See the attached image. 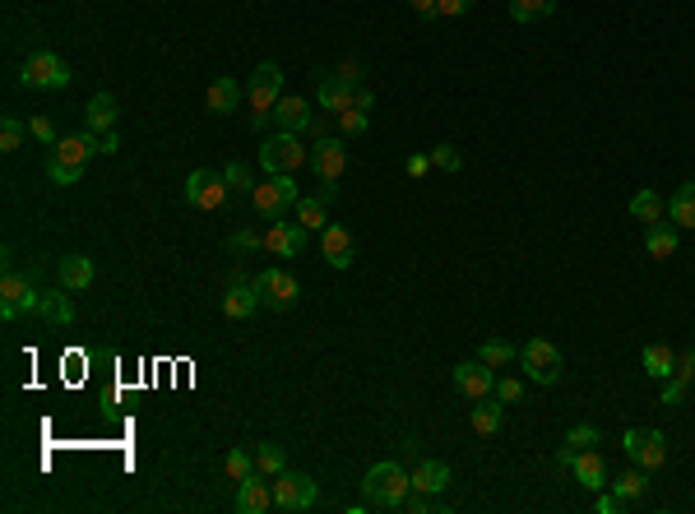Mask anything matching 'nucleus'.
Listing matches in <instances>:
<instances>
[{
  "mask_svg": "<svg viewBox=\"0 0 695 514\" xmlns=\"http://www.w3.org/2000/svg\"><path fill=\"white\" fill-rule=\"evenodd\" d=\"M408 491H413V473H408L399 459H385V464H376L367 477H362V496H367V505H376V510H399Z\"/></svg>",
  "mask_w": 695,
  "mask_h": 514,
  "instance_id": "obj_1",
  "label": "nucleus"
},
{
  "mask_svg": "<svg viewBox=\"0 0 695 514\" xmlns=\"http://www.w3.org/2000/svg\"><path fill=\"white\" fill-rule=\"evenodd\" d=\"M297 200H302V190H297V181H292L288 172L265 176V181H255V190H251V209L265 218V223L288 218V209H297Z\"/></svg>",
  "mask_w": 695,
  "mask_h": 514,
  "instance_id": "obj_2",
  "label": "nucleus"
},
{
  "mask_svg": "<svg viewBox=\"0 0 695 514\" xmlns=\"http://www.w3.org/2000/svg\"><path fill=\"white\" fill-rule=\"evenodd\" d=\"M343 167H348V149H343V139L339 135H316V144H311V172H316L320 181V200H334L339 195V176Z\"/></svg>",
  "mask_w": 695,
  "mask_h": 514,
  "instance_id": "obj_3",
  "label": "nucleus"
},
{
  "mask_svg": "<svg viewBox=\"0 0 695 514\" xmlns=\"http://www.w3.org/2000/svg\"><path fill=\"white\" fill-rule=\"evenodd\" d=\"M320 505V487L311 473H297V468H283L274 477V510H288V514H302V510H316Z\"/></svg>",
  "mask_w": 695,
  "mask_h": 514,
  "instance_id": "obj_4",
  "label": "nucleus"
},
{
  "mask_svg": "<svg viewBox=\"0 0 695 514\" xmlns=\"http://www.w3.org/2000/svg\"><path fill=\"white\" fill-rule=\"evenodd\" d=\"M278 98H283V70H278L274 61L255 65V75H251V126L255 130L274 121Z\"/></svg>",
  "mask_w": 695,
  "mask_h": 514,
  "instance_id": "obj_5",
  "label": "nucleus"
},
{
  "mask_svg": "<svg viewBox=\"0 0 695 514\" xmlns=\"http://www.w3.org/2000/svg\"><path fill=\"white\" fill-rule=\"evenodd\" d=\"M19 79H24L28 88H38V93H56V88L70 84V65H65V56H56V51H33L24 65H19Z\"/></svg>",
  "mask_w": 695,
  "mask_h": 514,
  "instance_id": "obj_6",
  "label": "nucleus"
},
{
  "mask_svg": "<svg viewBox=\"0 0 695 514\" xmlns=\"http://www.w3.org/2000/svg\"><path fill=\"white\" fill-rule=\"evenodd\" d=\"M42 292L33 288V278L19 269H5L0 278V320H19V315H38Z\"/></svg>",
  "mask_w": 695,
  "mask_h": 514,
  "instance_id": "obj_7",
  "label": "nucleus"
},
{
  "mask_svg": "<svg viewBox=\"0 0 695 514\" xmlns=\"http://www.w3.org/2000/svg\"><path fill=\"white\" fill-rule=\"evenodd\" d=\"M306 163H311V149H302V139L283 135V130H278L265 149H260V167H265V176H278V172L292 176L297 167H306Z\"/></svg>",
  "mask_w": 695,
  "mask_h": 514,
  "instance_id": "obj_8",
  "label": "nucleus"
},
{
  "mask_svg": "<svg viewBox=\"0 0 695 514\" xmlns=\"http://www.w3.org/2000/svg\"><path fill=\"white\" fill-rule=\"evenodd\" d=\"M621 450L631 454V459L645 468V473H658V468L668 464V440H663V431L631 427L626 436H621Z\"/></svg>",
  "mask_w": 695,
  "mask_h": 514,
  "instance_id": "obj_9",
  "label": "nucleus"
},
{
  "mask_svg": "<svg viewBox=\"0 0 695 514\" xmlns=\"http://www.w3.org/2000/svg\"><path fill=\"white\" fill-rule=\"evenodd\" d=\"M228 176L223 172H209V167H200V172L186 176V200L195 204V209H204V214H214V209H223L228 204Z\"/></svg>",
  "mask_w": 695,
  "mask_h": 514,
  "instance_id": "obj_10",
  "label": "nucleus"
},
{
  "mask_svg": "<svg viewBox=\"0 0 695 514\" xmlns=\"http://www.w3.org/2000/svg\"><path fill=\"white\" fill-rule=\"evenodd\" d=\"M255 292H260V301H265L269 311H292V306H297V278L288 274V269H260V274H255Z\"/></svg>",
  "mask_w": 695,
  "mask_h": 514,
  "instance_id": "obj_11",
  "label": "nucleus"
},
{
  "mask_svg": "<svg viewBox=\"0 0 695 514\" xmlns=\"http://www.w3.org/2000/svg\"><path fill=\"white\" fill-rule=\"evenodd\" d=\"M519 362H524V371H529L538 385H556V380H561V348L547 339L524 343V348H519Z\"/></svg>",
  "mask_w": 695,
  "mask_h": 514,
  "instance_id": "obj_12",
  "label": "nucleus"
},
{
  "mask_svg": "<svg viewBox=\"0 0 695 514\" xmlns=\"http://www.w3.org/2000/svg\"><path fill=\"white\" fill-rule=\"evenodd\" d=\"M320 255H325L329 269H353V260H357L353 232H348V227H339V223H329L325 232H320Z\"/></svg>",
  "mask_w": 695,
  "mask_h": 514,
  "instance_id": "obj_13",
  "label": "nucleus"
},
{
  "mask_svg": "<svg viewBox=\"0 0 695 514\" xmlns=\"http://www.w3.org/2000/svg\"><path fill=\"white\" fill-rule=\"evenodd\" d=\"M357 88H362V84H348V79L325 75V70H320V79H316V102L325 107V116H339V112H348V107L357 102Z\"/></svg>",
  "mask_w": 695,
  "mask_h": 514,
  "instance_id": "obj_14",
  "label": "nucleus"
},
{
  "mask_svg": "<svg viewBox=\"0 0 695 514\" xmlns=\"http://www.w3.org/2000/svg\"><path fill=\"white\" fill-rule=\"evenodd\" d=\"M455 389L464 394L468 403H478V399H487L496 389V371L487 362H459L455 366Z\"/></svg>",
  "mask_w": 695,
  "mask_h": 514,
  "instance_id": "obj_15",
  "label": "nucleus"
},
{
  "mask_svg": "<svg viewBox=\"0 0 695 514\" xmlns=\"http://www.w3.org/2000/svg\"><path fill=\"white\" fill-rule=\"evenodd\" d=\"M237 510L241 514H265L274 510V477H265L255 468L246 482H237Z\"/></svg>",
  "mask_w": 695,
  "mask_h": 514,
  "instance_id": "obj_16",
  "label": "nucleus"
},
{
  "mask_svg": "<svg viewBox=\"0 0 695 514\" xmlns=\"http://www.w3.org/2000/svg\"><path fill=\"white\" fill-rule=\"evenodd\" d=\"M274 121L283 135H306L311 130V121H316V112H311V102L297 98V93H283L274 107Z\"/></svg>",
  "mask_w": 695,
  "mask_h": 514,
  "instance_id": "obj_17",
  "label": "nucleus"
},
{
  "mask_svg": "<svg viewBox=\"0 0 695 514\" xmlns=\"http://www.w3.org/2000/svg\"><path fill=\"white\" fill-rule=\"evenodd\" d=\"M306 246V227L297 223V218H278V223H269V232H265V251L269 255H283V260H288V255H297Z\"/></svg>",
  "mask_w": 695,
  "mask_h": 514,
  "instance_id": "obj_18",
  "label": "nucleus"
},
{
  "mask_svg": "<svg viewBox=\"0 0 695 514\" xmlns=\"http://www.w3.org/2000/svg\"><path fill=\"white\" fill-rule=\"evenodd\" d=\"M260 306H265V301H260L255 283H246V278H232L228 292H223V315H228V320H251Z\"/></svg>",
  "mask_w": 695,
  "mask_h": 514,
  "instance_id": "obj_19",
  "label": "nucleus"
},
{
  "mask_svg": "<svg viewBox=\"0 0 695 514\" xmlns=\"http://www.w3.org/2000/svg\"><path fill=\"white\" fill-rule=\"evenodd\" d=\"M570 473H575V482H580L584 491H603L607 482H612V473H607V459L598 450H575V464H570Z\"/></svg>",
  "mask_w": 695,
  "mask_h": 514,
  "instance_id": "obj_20",
  "label": "nucleus"
},
{
  "mask_svg": "<svg viewBox=\"0 0 695 514\" xmlns=\"http://www.w3.org/2000/svg\"><path fill=\"white\" fill-rule=\"evenodd\" d=\"M56 278H61V288H70V292H89L93 288V260L89 255H65V260L56 264Z\"/></svg>",
  "mask_w": 695,
  "mask_h": 514,
  "instance_id": "obj_21",
  "label": "nucleus"
},
{
  "mask_svg": "<svg viewBox=\"0 0 695 514\" xmlns=\"http://www.w3.org/2000/svg\"><path fill=\"white\" fill-rule=\"evenodd\" d=\"M445 487H450V464H441V459H417V468H413V491L441 496Z\"/></svg>",
  "mask_w": 695,
  "mask_h": 514,
  "instance_id": "obj_22",
  "label": "nucleus"
},
{
  "mask_svg": "<svg viewBox=\"0 0 695 514\" xmlns=\"http://www.w3.org/2000/svg\"><path fill=\"white\" fill-rule=\"evenodd\" d=\"M677 246H682V232H677V223H649L645 251L654 255V260H672V255H677Z\"/></svg>",
  "mask_w": 695,
  "mask_h": 514,
  "instance_id": "obj_23",
  "label": "nucleus"
},
{
  "mask_svg": "<svg viewBox=\"0 0 695 514\" xmlns=\"http://www.w3.org/2000/svg\"><path fill=\"white\" fill-rule=\"evenodd\" d=\"M84 126L98 130V135L116 130V93H93L89 107H84Z\"/></svg>",
  "mask_w": 695,
  "mask_h": 514,
  "instance_id": "obj_24",
  "label": "nucleus"
},
{
  "mask_svg": "<svg viewBox=\"0 0 695 514\" xmlns=\"http://www.w3.org/2000/svg\"><path fill=\"white\" fill-rule=\"evenodd\" d=\"M204 102H209V112L214 116H228V112H237L241 107V84L237 79H214V84H209V93H204Z\"/></svg>",
  "mask_w": 695,
  "mask_h": 514,
  "instance_id": "obj_25",
  "label": "nucleus"
},
{
  "mask_svg": "<svg viewBox=\"0 0 695 514\" xmlns=\"http://www.w3.org/2000/svg\"><path fill=\"white\" fill-rule=\"evenodd\" d=\"M640 362H645V376H654L658 385H663V380H672V371H677V352H672L668 343H649Z\"/></svg>",
  "mask_w": 695,
  "mask_h": 514,
  "instance_id": "obj_26",
  "label": "nucleus"
},
{
  "mask_svg": "<svg viewBox=\"0 0 695 514\" xmlns=\"http://www.w3.org/2000/svg\"><path fill=\"white\" fill-rule=\"evenodd\" d=\"M38 315L47 325H75V301L65 297V292H42Z\"/></svg>",
  "mask_w": 695,
  "mask_h": 514,
  "instance_id": "obj_27",
  "label": "nucleus"
},
{
  "mask_svg": "<svg viewBox=\"0 0 695 514\" xmlns=\"http://www.w3.org/2000/svg\"><path fill=\"white\" fill-rule=\"evenodd\" d=\"M607 487L617 491V496H621L626 505H635V501H645V491H649V473H645V468H626V473L612 477Z\"/></svg>",
  "mask_w": 695,
  "mask_h": 514,
  "instance_id": "obj_28",
  "label": "nucleus"
},
{
  "mask_svg": "<svg viewBox=\"0 0 695 514\" xmlns=\"http://www.w3.org/2000/svg\"><path fill=\"white\" fill-rule=\"evenodd\" d=\"M501 417H506V403L478 399L473 403V436H496V431H501Z\"/></svg>",
  "mask_w": 695,
  "mask_h": 514,
  "instance_id": "obj_29",
  "label": "nucleus"
},
{
  "mask_svg": "<svg viewBox=\"0 0 695 514\" xmlns=\"http://www.w3.org/2000/svg\"><path fill=\"white\" fill-rule=\"evenodd\" d=\"M668 218H672L677 227H695V181L677 186V195L668 200Z\"/></svg>",
  "mask_w": 695,
  "mask_h": 514,
  "instance_id": "obj_30",
  "label": "nucleus"
},
{
  "mask_svg": "<svg viewBox=\"0 0 695 514\" xmlns=\"http://www.w3.org/2000/svg\"><path fill=\"white\" fill-rule=\"evenodd\" d=\"M556 0H510V19L515 24H538V19H552Z\"/></svg>",
  "mask_w": 695,
  "mask_h": 514,
  "instance_id": "obj_31",
  "label": "nucleus"
},
{
  "mask_svg": "<svg viewBox=\"0 0 695 514\" xmlns=\"http://www.w3.org/2000/svg\"><path fill=\"white\" fill-rule=\"evenodd\" d=\"M292 218H297V223H302L306 227V232H325V200H320V195H316V200H306V195H302V200H297V209H292Z\"/></svg>",
  "mask_w": 695,
  "mask_h": 514,
  "instance_id": "obj_32",
  "label": "nucleus"
},
{
  "mask_svg": "<svg viewBox=\"0 0 695 514\" xmlns=\"http://www.w3.org/2000/svg\"><path fill=\"white\" fill-rule=\"evenodd\" d=\"M631 214L649 227V223H663V214H668V204L658 200L654 190H640V195H635V200H631Z\"/></svg>",
  "mask_w": 695,
  "mask_h": 514,
  "instance_id": "obj_33",
  "label": "nucleus"
},
{
  "mask_svg": "<svg viewBox=\"0 0 695 514\" xmlns=\"http://www.w3.org/2000/svg\"><path fill=\"white\" fill-rule=\"evenodd\" d=\"M255 468L265 477H278L283 468H288V459H283V445H274V440H260L255 445Z\"/></svg>",
  "mask_w": 695,
  "mask_h": 514,
  "instance_id": "obj_34",
  "label": "nucleus"
},
{
  "mask_svg": "<svg viewBox=\"0 0 695 514\" xmlns=\"http://www.w3.org/2000/svg\"><path fill=\"white\" fill-rule=\"evenodd\" d=\"M515 357H519V352L510 348L506 339H487V343H482V348H478V362H487V366H492V371H501V366H510V362H515Z\"/></svg>",
  "mask_w": 695,
  "mask_h": 514,
  "instance_id": "obj_35",
  "label": "nucleus"
},
{
  "mask_svg": "<svg viewBox=\"0 0 695 514\" xmlns=\"http://www.w3.org/2000/svg\"><path fill=\"white\" fill-rule=\"evenodd\" d=\"M223 473H228L232 482H246V477L255 473V454H246V450H228V454H223Z\"/></svg>",
  "mask_w": 695,
  "mask_h": 514,
  "instance_id": "obj_36",
  "label": "nucleus"
},
{
  "mask_svg": "<svg viewBox=\"0 0 695 514\" xmlns=\"http://www.w3.org/2000/svg\"><path fill=\"white\" fill-rule=\"evenodd\" d=\"M431 167H441V172H464V158H459V149L455 144H436V149H431Z\"/></svg>",
  "mask_w": 695,
  "mask_h": 514,
  "instance_id": "obj_37",
  "label": "nucleus"
},
{
  "mask_svg": "<svg viewBox=\"0 0 695 514\" xmlns=\"http://www.w3.org/2000/svg\"><path fill=\"white\" fill-rule=\"evenodd\" d=\"M566 445H570V450H594V445H598V427H594V422H575V427L566 431Z\"/></svg>",
  "mask_w": 695,
  "mask_h": 514,
  "instance_id": "obj_38",
  "label": "nucleus"
},
{
  "mask_svg": "<svg viewBox=\"0 0 695 514\" xmlns=\"http://www.w3.org/2000/svg\"><path fill=\"white\" fill-rule=\"evenodd\" d=\"M367 112H371V107H357V102H353L348 112H339V130H343V135H362V130L371 126Z\"/></svg>",
  "mask_w": 695,
  "mask_h": 514,
  "instance_id": "obj_39",
  "label": "nucleus"
},
{
  "mask_svg": "<svg viewBox=\"0 0 695 514\" xmlns=\"http://www.w3.org/2000/svg\"><path fill=\"white\" fill-rule=\"evenodd\" d=\"M19 144H24V121L5 116V121H0V153H14Z\"/></svg>",
  "mask_w": 695,
  "mask_h": 514,
  "instance_id": "obj_40",
  "label": "nucleus"
},
{
  "mask_svg": "<svg viewBox=\"0 0 695 514\" xmlns=\"http://www.w3.org/2000/svg\"><path fill=\"white\" fill-rule=\"evenodd\" d=\"M223 176H228V190H237V195H251V190H255L246 163H228V167H223Z\"/></svg>",
  "mask_w": 695,
  "mask_h": 514,
  "instance_id": "obj_41",
  "label": "nucleus"
},
{
  "mask_svg": "<svg viewBox=\"0 0 695 514\" xmlns=\"http://www.w3.org/2000/svg\"><path fill=\"white\" fill-rule=\"evenodd\" d=\"M28 135L38 139V144H47V149L56 144V139H61V135H56V121H51V116H33V121H28Z\"/></svg>",
  "mask_w": 695,
  "mask_h": 514,
  "instance_id": "obj_42",
  "label": "nucleus"
},
{
  "mask_svg": "<svg viewBox=\"0 0 695 514\" xmlns=\"http://www.w3.org/2000/svg\"><path fill=\"white\" fill-rule=\"evenodd\" d=\"M492 394H496V403H506V408H510V403H519V399H524V380H515V376L496 380V389H492Z\"/></svg>",
  "mask_w": 695,
  "mask_h": 514,
  "instance_id": "obj_43",
  "label": "nucleus"
},
{
  "mask_svg": "<svg viewBox=\"0 0 695 514\" xmlns=\"http://www.w3.org/2000/svg\"><path fill=\"white\" fill-rule=\"evenodd\" d=\"M47 176L56 181V186H79L84 167H65V163H51V158H47Z\"/></svg>",
  "mask_w": 695,
  "mask_h": 514,
  "instance_id": "obj_44",
  "label": "nucleus"
},
{
  "mask_svg": "<svg viewBox=\"0 0 695 514\" xmlns=\"http://www.w3.org/2000/svg\"><path fill=\"white\" fill-rule=\"evenodd\" d=\"M473 10V0H436V19H459Z\"/></svg>",
  "mask_w": 695,
  "mask_h": 514,
  "instance_id": "obj_45",
  "label": "nucleus"
},
{
  "mask_svg": "<svg viewBox=\"0 0 695 514\" xmlns=\"http://www.w3.org/2000/svg\"><path fill=\"white\" fill-rule=\"evenodd\" d=\"M672 376L682 380L686 389L695 385V348H691V352H682V357H677V371H672Z\"/></svg>",
  "mask_w": 695,
  "mask_h": 514,
  "instance_id": "obj_46",
  "label": "nucleus"
},
{
  "mask_svg": "<svg viewBox=\"0 0 695 514\" xmlns=\"http://www.w3.org/2000/svg\"><path fill=\"white\" fill-rule=\"evenodd\" d=\"M265 246V237H255V232H232V251L246 255V251H260Z\"/></svg>",
  "mask_w": 695,
  "mask_h": 514,
  "instance_id": "obj_47",
  "label": "nucleus"
},
{
  "mask_svg": "<svg viewBox=\"0 0 695 514\" xmlns=\"http://www.w3.org/2000/svg\"><path fill=\"white\" fill-rule=\"evenodd\" d=\"M682 399H686V385H682V380H677V376L663 380V403H668V408H677Z\"/></svg>",
  "mask_w": 695,
  "mask_h": 514,
  "instance_id": "obj_48",
  "label": "nucleus"
},
{
  "mask_svg": "<svg viewBox=\"0 0 695 514\" xmlns=\"http://www.w3.org/2000/svg\"><path fill=\"white\" fill-rule=\"evenodd\" d=\"M404 172L408 176H427L431 172V153H413V158L404 163Z\"/></svg>",
  "mask_w": 695,
  "mask_h": 514,
  "instance_id": "obj_49",
  "label": "nucleus"
},
{
  "mask_svg": "<svg viewBox=\"0 0 695 514\" xmlns=\"http://www.w3.org/2000/svg\"><path fill=\"white\" fill-rule=\"evenodd\" d=\"M621 505H626V501H621L617 491H598V514H617Z\"/></svg>",
  "mask_w": 695,
  "mask_h": 514,
  "instance_id": "obj_50",
  "label": "nucleus"
},
{
  "mask_svg": "<svg viewBox=\"0 0 695 514\" xmlns=\"http://www.w3.org/2000/svg\"><path fill=\"white\" fill-rule=\"evenodd\" d=\"M408 5H413L422 19H436V0H408Z\"/></svg>",
  "mask_w": 695,
  "mask_h": 514,
  "instance_id": "obj_51",
  "label": "nucleus"
},
{
  "mask_svg": "<svg viewBox=\"0 0 695 514\" xmlns=\"http://www.w3.org/2000/svg\"><path fill=\"white\" fill-rule=\"evenodd\" d=\"M334 75H339V79H348V84H357V79H362V70H357V65L348 61V65H339V70H334Z\"/></svg>",
  "mask_w": 695,
  "mask_h": 514,
  "instance_id": "obj_52",
  "label": "nucleus"
},
{
  "mask_svg": "<svg viewBox=\"0 0 695 514\" xmlns=\"http://www.w3.org/2000/svg\"><path fill=\"white\" fill-rule=\"evenodd\" d=\"M121 149V135H116V130H107V135H102V153H116Z\"/></svg>",
  "mask_w": 695,
  "mask_h": 514,
  "instance_id": "obj_53",
  "label": "nucleus"
},
{
  "mask_svg": "<svg viewBox=\"0 0 695 514\" xmlns=\"http://www.w3.org/2000/svg\"><path fill=\"white\" fill-rule=\"evenodd\" d=\"M575 464V450H570V445H561V450H556V468H570Z\"/></svg>",
  "mask_w": 695,
  "mask_h": 514,
  "instance_id": "obj_54",
  "label": "nucleus"
}]
</instances>
